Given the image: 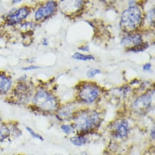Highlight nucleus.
Wrapping results in <instances>:
<instances>
[{
	"label": "nucleus",
	"mask_w": 155,
	"mask_h": 155,
	"mask_svg": "<svg viewBox=\"0 0 155 155\" xmlns=\"http://www.w3.org/2000/svg\"><path fill=\"white\" fill-rule=\"evenodd\" d=\"M151 67V64H149V63H148V64H145V65H143V69L144 70H145V71H149V70H150Z\"/></svg>",
	"instance_id": "19"
},
{
	"label": "nucleus",
	"mask_w": 155,
	"mask_h": 155,
	"mask_svg": "<svg viewBox=\"0 0 155 155\" xmlns=\"http://www.w3.org/2000/svg\"><path fill=\"white\" fill-rule=\"evenodd\" d=\"M61 129L62 131L67 134H71V133H72V131H73V128L69 125H63L61 126Z\"/></svg>",
	"instance_id": "18"
},
{
	"label": "nucleus",
	"mask_w": 155,
	"mask_h": 155,
	"mask_svg": "<svg viewBox=\"0 0 155 155\" xmlns=\"http://www.w3.org/2000/svg\"><path fill=\"white\" fill-rule=\"evenodd\" d=\"M57 7V3L54 1H49L44 6L40 7L35 12V18L37 21H41L48 18L54 13Z\"/></svg>",
	"instance_id": "8"
},
{
	"label": "nucleus",
	"mask_w": 155,
	"mask_h": 155,
	"mask_svg": "<svg viewBox=\"0 0 155 155\" xmlns=\"http://www.w3.org/2000/svg\"><path fill=\"white\" fill-rule=\"evenodd\" d=\"M72 57L76 60H91L94 59V57L90 54H85L80 53H75L72 56Z\"/></svg>",
	"instance_id": "14"
},
{
	"label": "nucleus",
	"mask_w": 155,
	"mask_h": 155,
	"mask_svg": "<svg viewBox=\"0 0 155 155\" xmlns=\"http://www.w3.org/2000/svg\"><path fill=\"white\" fill-rule=\"evenodd\" d=\"M113 128V134L118 138H125L129 133L128 122L125 120H120L116 122Z\"/></svg>",
	"instance_id": "10"
},
{
	"label": "nucleus",
	"mask_w": 155,
	"mask_h": 155,
	"mask_svg": "<svg viewBox=\"0 0 155 155\" xmlns=\"http://www.w3.org/2000/svg\"><path fill=\"white\" fill-rule=\"evenodd\" d=\"M101 73V70L98 68H91L87 72V76L90 78H94L96 75L99 74Z\"/></svg>",
	"instance_id": "17"
},
{
	"label": "nucleus",
	"mask_w": 155,
	"mask_h": 155,
	"mask_svg": "<svg viewBox=\"0 0 155 155\" xmlns=\"http://www.w3.org/2000/svg\"><path fill=\"white\" fill-rule=\"evenodd\" d=\"M100 122V116L97 112L87 110L81 112L74 119L75 128L82 132L88 131L96 128Z\"/></svg>",
	"instance_id": "1"
},
{
	"label": "nucleus",
	"mask_w": 155,
	"mask_h": 155,
	"mask_svg": "<svg viewBox=\"0 0 155 155\" xmlns=\"http://www.w3.org/2000/svg\"><path fill=\"white\" fill-rule=\"evenodd\" d=\"M29 14V9L26 7L21 8L11 12L8 17V21L10 24L15 25L25 19Z\"/></svg>",
	"instance_id": "9"
},
{
	"label": "nucleus",
	"mask_w": 155,
	"mask_h": 155,
	"mask_svg": "<svg viewBox=\"0 0 155 155\" xmlns=\"http://www.w3.org/2000/svg\"><path fill=\"white\" fill-rule=\"evenodd\" d=\"M151 136L154 139V128H153V129L151 131Z\"/></svg>",
	"instance_id": "21"
},
{
	"label": "nucleus",
	"mask_w": 155,
	"mask_h": 155,
	"mask_svg": "<svg viewBox=\"0 0 155 155\" xmlns=\"http://www.w3.org/2000/svg\"><path fill=\"white\" fill-rule=\"evenodd\" d=\"M122 45L127 46L130 51L137 52L142 51L148 47L147 44L142 42L141 36L138 34L131 35L124 37L122 40Z\"/></svg>",
	"instance_id": "6"
},
{
	"label": "nucleus",
	"mask_w": 155,
	"mask_h": 155,
	"mask_svg": "<svg viewBox=\"0 0 155 155\" xmlns=\"http://www.w3.org/2000/svg\"><path fill=\"white\" fill-rule=\"evenodd\" d=\"M12 88V81L5 73L0 72V97L5 96Z\"/></svg>",
	"instance_id": "11"
},
{
	"label": "nucleus",
	"mask_w": 155,
	"mask_h": 155,
	"mask_svg": "<svg viewBox=\"0 0 155 155\" xmlns=\"http://www.w3.org/2000/svg\"><path fill=\"white\" fill-rule=\"evenodd\" d=\"M85 0H61L58 5L60 11L66 15L74 14L84 6Z\"/></svg>",
	"instance_id": "7"
},
{
	"label": "nucleus",
	"mask_w": 155,
	"mask_h": 155,
	"mask_svg": "<svg viewBox=\"0 0 155 155\" xmlns=\"http://www.w3.org/2000/svg\"><path fill=\"white\" fill-rule=\"evenodd\" d=\"M21 1H22V0H12V3L14 4H17V3H20Z\"/></svg>",
	"instance_id": "22"
},
{
	"label": "nucleus",
	"mask_w": 155,
	"mask_h": 155,
	"mask_svg": "<svg viewBox=\"0 0 155 155\" xmlns=\"http://www.w3.org/2000/svg\"><path fill=\"white\" fill-rule=\"evenodd\" d=\"M151 101L152 98L150 94L143 95L136 99L134 103V108L136 111L142 112L150 106Z\"/></svg>",
	"instance_id": "12"
},
{
	"label": "nucleus",
	"mask_w": 155,
	"mask_h": 155,
	"mask_svg": "<svg viewBox=\"0 0 155 155\" xmlns=\"http://www.w3.org/2000/svg\"><path fill=\"white\" fill-rule=\"evenodd\" d=\"M32 102L35 108L45 112H51L57 109L56 98L48 91L40 89L34 95Z\"/></svg>",
	"instance_id": "2"
},
{
	"label": "nucleus",
	"mask_w": 155,
	"mask_h": 155,
	"mask_svg": "<svg viewBox=\"0 0 155 155\" xmlns=\"http://www.w3.org/2000/svg\"><path fill=\"white\" fill-rule=\"evenodd\" d=\"M13 92V97H14L15 99L10 102L9 103H25L29 100L32 94L31 86L23 83L18 84Z\"/></svg>",
	"instance_id": "4"
},
{
	"label": "nucleus",
	"mask_w": 155,
	"mask_h": 155,
	"mask_svg": "<svg viewBox=\"0 0 155 155\" xmlns=\"http://www.w3.org/2000/svg\"><path fill=\"white\" fill-rule=\"evenodd\" d=\"M26 130H27V131L29 133V134L32 137H34V138H35V139H38V140H41V141H43V137L40 135V134H38L37 133H36L33 129H32L31 128H30V127H26Z\"/></svg>",
	"instance_id": "16"
},
{
	"label": "nucleus",
	"mask_w": 155,
	"mask_h": 155,
	"mask_svg": "<svg viewBox=\"0 0 155 155\" xmlns=\"http://www.w3.org/2000/svg\"><path fill=\"white\" fill-rule=\"evenodd\" d=\"M142 20V13L140 9L136 6H131L124 11L121 16L120 26L126 31L135 29Z\"/></svg>",
	"instance_id": "3"
},
{
	"label": "nucleus",
	"mask_w": 155,
	"mask_h": 155,
	"mask_svg": "<svg viewBox=\"0 0 155 155\" xmlns=\"http://www.w3.org/2000/svg\"><path fill=\"white\" fill-rule=\"evenodd\" d=\"M3 122V120H2V118L1 115H0V124H1Z\"/></svg>",
	"instance_id": "23"
},
{
	"label": "nucleus",
	"mask_w": 155,
	"mask_h": 155,
	"mask_svg": "<svg viewBox=\"0 0 155 155\" xmlns=\"http://www.w3.org/2000/svg\"><path fill=\"white\" fill-rule=\"evenodd\" d=\"M38 67L36 66H30V67H25V68H23L24 70H34L37 68Z\"/></svg>",
	"instance_id": "20"
},
{
	"label": "nucleus",
	"mask_w": 155,
	"mask_h": 155,
	"mask_svg": "<svg viewBox=\"0 0 155 155\" xmlns=\"http://www.w3.org/2000/svg\"><path fill=\"white\" fill-rule=\"evenodd\" d=\"M12 137V133L10 122H3L0 124V143L6 142Z\"/></svg>",
	"instance_id": "13"
},
{
	"label": "nucleus",
	"mask_w": 155,
	"mask_h": 155,
	"mask_svg": "<svg viewBox=\"0 0 155 155\" xmlns=\"http://www.w3.org/2000/svg\"><path fill=\"white\" fill-rule=\"evenodd\" d=\"M99 95V89L92 84H86L84 85L79 91L80 99L87 103L94 102L97 99Z\"/></svg>",
	"instance_id": "5"
},
{
	"label": "nucleus",
	"mask_w": 155,
	"mask_h": 155,
	"mask_svg": "<svg viewBox=\"0 0 155 155\" xmlns=\"http://www.w3.org/2000/svg\"><path fill=\"white\" fill-rule=\"evenodd\" d=\"M71 142L76 146H82L87 142V139L84 136H75L71 139Z\"/></svg>",
	"instance_id": "15"
}]
</instances>
